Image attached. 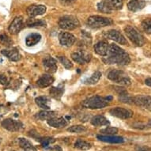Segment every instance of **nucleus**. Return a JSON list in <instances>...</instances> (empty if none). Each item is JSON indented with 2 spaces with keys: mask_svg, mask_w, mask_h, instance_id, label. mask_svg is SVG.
Returning a JSON list of instances; mask_svg holds the SVG:
<instances>
[{
  "mask_svg": "<svg viewBox=\"0 0 151 151\" xmlns=\"http://www.w3.org/2000/svg\"><path fill=\"white\" fill-rule=\"evenodd\" d=\"M124 32H125L127 36L134 45H136L138 47H142L145 45V41L144 36L135 28L132 27L131 25H127L124 29Z\"/></svg>",
  "mask_w": 151,
  "mask_h": 151,
  "instance_id": "3",
  "label": "nucleus"
},
{
  "mask_svg": "<svg viewBox=\"0 0 151 151\" xmlns=\"http://www.w3.org/2000/svg\"><path fill=\"white\" fill-rule=\"evenodd\" d=\"M135 151H151V147L146 145H138L135 147Z\"/></svg>",
  "mask_w": 151,
  "mask_h": 151,
  "instance_id": "41",
  "label": "nucleus"
},
{
  "mask_svg": "<svg viewBox=\"0 0 151 151\" xmlns=\"http://www.w3.org/2000/svg\"><path fill=\"white\" fill-rule=\"evenodd\" d=\"M6 82H7V79L6 76L0 75V84L6 85Z\"/></svg>",
  "mask_w": 151,
  "mask_h": 151,
  "instance_id": "42",
  "label": "nucleus"
},
{
  "mask_svg": "<svg viewBox=\"0 0 151 151\" xmlns=\"http://www.w3.org/2000/svg\"><path fill=\"white\" fill-rule=\"evenodd\" d=\"M74 147L81 150H88L92 147V145L86 141L81 139H78L74 143Z\"/></svg>",
  "mask_w": 151,
  "mask_h": 151,
  "instance_id": "30",
  "label": "nucleus"
},
{
  "mask_svg": "<svg viewBox=\"0 0 151 151\" xmlns=\"http://www.w3.org/2000/svg\"><path fill=\"white\" fill-rule=\"evenodd\" d=\"M86 127L82 125H74L67 129V131L71 133H82V132H86Z\"/></svg>",
  "mask_w": 151,
  "mask_h": 151,
  "instance_id": "33",
  "label": "nucleus"
},
{
  "mask_svg": "<svg viewBox=\"0 0 151 151\" xmlns=\"http://www.w3.org/2000/svg\"><path fill=\"white\" fill-rule=\"evenodd\" d=\"M43 66L45 67V70L46 72L51 74H54L56 72L57 70V62L55 59L51 58V57H45V59H43Z\"/></svg>",
  "mask_w": 151,
  "mask_h": 151,
  "instance_id": "12",
  "label": "nucleus"
},
{
  "mask_svg": "<svg viewBox=\"0 0 151 151\" xmlns=\"http://www.w3.org/2000/svg\"><path fill=\"white\" fill-rule=\"evenodd\" d=\"M2 126L10 132H17L22 128V122L12 119H6L2 122Z\"/></svg>",
  "mask_w": 151,
  "mask_h": 151,
  "instance_id": "11",
  "label": "nucleus"
},
{
  "mask_svg": "<svg viewBox=\"0 0 151 151\" xmlns=\"http://www.w3.org/2000/svg\"><path fill=\"white\" fill-rule=\"evenodd\" d=\"M1 53L6 56L10 60L14 62L18 61L21 59V55H20L19 51L16 49V48H13V49H5L1 51Z\"/></svg>",
  "mask_w": 151,
  "mask_h": 151,
  "instance_id": "19",
  "label": "nucleus"
},
{
  "mask_svg": "<svg viewBox=\"0 0 151 151\" xmlns=\"http://www.w3.org/2000/svg\"><path fill=\"white\" fill-rule=\"evenodd\" d=\"M38 141L40 142L41 145L44 147H47V146H48L51 143H55V139L52 138H40Z\"/></svg>",
  "mask_w": 151,
  "mask_h": 151,
  "instance_id": "37",
  "label": "nucleus"
},
{
  "mask_svg": "<svg viewBox=\"0 0 151 151\" xmlns=\"http://www.w3.org/2000/svg\"><path fill=\"white\" fill-rule=\"evenodd\" d=\"M91 123L92 125L95 127H101V126H108L109 125V121L107 120L106 117L104 116L97 115L93 116L91 119Z\"/></svg>",
  "mask_w": 151,
  "mask_h": 151,
  "instance_id": "22",
  "label": "nucleus"
},
{
  "mask_svg": "<svg viewBox=\"0 0 151 151\" xmlns=\"http://www.w3.org/2000/svg\"><path fill=\"white\" fill-rule=\"evenodd\" d=\"M18 144L25 151H36V149L33 146V145L24 138H18Z\"/></svg>",
  "mask_w": 151,
  "mask_h": 151,
  "instance_id": "25",
  "label": "nucleus"
},
{
  "mask_svg": "<svg viewBox=\"0 0 151 151\" xmlns=\"http://www.w3.org/2000/svg\"><path fill=\"white\" fill-rule=\"evenodd\" d=\"M71 58L74 62L79 64H85L91 60L92 56L90 52L85 50H79L71 54Z\"/></svg>",
  "mask_w": 151,
  "mask_h": 151,
  "instance_id": "7",
  "label": "nucleus"
},
{
  "mask_svg": "<svg viewBox=\"0 0 151 151\" xmlns=\"http://www.w3.org/2000/svg\"><path fill=\"white\" fill-rule=\"evenodd\" d=\"M97 138L100 141L109 143H123L124 142L123 137L120 136H114V135H103V134H98Z\"/></svg>",
  "mask_w": 151,
  "mask_h": 151,
  "instance_id": "16",
  "label": "nucleus"
},
{
  "mask_svg": "<svg viewBox=\"0 0 151 151\" xmlns=\"http://www.w3.org/2000/svg\"><path fill=\"white\" fill-rule=\"evenodd\" d=\"M142 27L146 33L151 34V18H147L142 22Z\"/></svg>",
  "mask_w": 151,
  "mask_h": 151,
  "instance_id": "36",
  "label": "nucleus"
},
{
  "mask_svg": "<svg viewBox=\"0 0 151 151\" xmlns=\"http://www.w3.org/2000/svg\"><path fill=\"white\" fill-rule=\"evenodd\" d=\"M61 5L64 6H69L75 3L76 0H59Z\"/></svg>",
  "mask_w": 151,
  "mask_h": 151,
  "instance_id": "40",
  "label": "nucleus"
},
{
  "mask_svg": "<svg viewBox=\"0 0 151 151\" xmlns=\"http://www.w3.org/2000/svg\"><path fill=\"white\" fill-rule=\"evenodd\" d=\"M29 27H36V26H45L46 22L42 19H35L34 17H29L26 22Z\"/></svg>",
  "mask_w": 151,
  "mask_h": 151,
  "instance_id": "32",
  "label": "nucleus"
},
{
  "mask_svg": "<svg viewBox=\"0 0 151 151\" xmlns=\"http://www.w3.org/2000/svg\"><path fill=\"white\" fill-rule=\"evenodd\" d=\"M133 103L151 112V96L138 95L133 98Z\"/></svg>",
  "mask_w": 151,
  "mask_h": 151,
  "instance_id": "8",
  "label": "nucleus"
},
{
  "mask_svg": "<svg viewBox=\"0 0 151 151\" xmlns=\"http://www.w3.org/2000/svg\"><path fill=\"white\" fill-rule=\"evenodd\" d=\"M48 124L49 126L55 127V128H61L63 127L67 126V122L63 117H54L48 120Z\"/></svg>",
  "mask_w": 151,
  "mask_h": 151,
  "instance_id": "20",
  "label": "nucleus"
},
{
  "mask_svg": "<svg viewBox=\"0 0 151 151\" xmlns=\"http://www.w3.org/2000/svg\"><path fill=\"white\" fill-rule=\"evenodd\" d=\"M104 36L109 38L110 40H112L116 42L119 43L120 45H127V41L126 38L122 35V33H120L119 31L115 30V29H112V30L107 31L104 33Z\"/></svg>",
  "mask_w": 151,
  "mask_h": 151,
  "instance_id": "10",
  "label": "nucleus"
},
{
  "mask_svg": "<svg viewBox=\"0 0 151 151\" xmlns=\"http://www.w3.org/2000/svg\"><path fill=\"white\" fill-rule=\"evenodd\" d=\"M35 101H36V104L40 108L45 109V110H49L50 109V106H49L50 100L47 97H44V96L38 97H36L35 99Z\"/></svg>",
  "mask_w": 151,
  "mask_h": 151,
  "instance_id": "24",
  "label": "nucleus"
},
{
  "mask_svg": "<svg viewBox=\"0 0 151 151\" xmlns=\"http://www.w3.org/2000/svg\"><path fill=\"white\" fill-rule=\"evenodd\" d=\"M64 88L62 86L59 87H52L50 90V95L55 99L59 100L63 94Z\"/></svg>",
  "mask_w": 151,
  "mask_h": 151,
  "instance_id": "28",
  "label": "nucleus"
},
{
  "mask_svg": "<svg viewBox=\"0 0 151 151\" xmlns=\"http://www.w3.org/2000/svg\"><path fill=\"white\" fill-rule=\"evenodd\" d=\"M79 20L77 19V17L71 16V15H67L63 17H60L59 21V27L63 29L66 30H73L78 28L79 26Z\"/></svg>",
  "mask_w": 151,
  "mask_h": 151,
  "instance_id": "6",
  "label": "nucleus"
},
{
  "mask_svg": "<svg viewBox=\"0 0 151 151\" xmlns=\"http://www.w3.org/2000/svg\"><path fill=\"white\" fill-rule=\"evenodd\" d=\"M148 125H149V126H150V127H151V120H149Z\"/></svg>",
  "mask_w": 151,
  "mask_h": 151,
  "instance_id": "44",
  "label": "nucleus"
},
{
  "mask_svg": "<svg viewBox=\"0 0 151 151\" xmlns=\"http://www.w3.org/2000/svg\"><path fill=\"white\" fill-rule=\"evenodd\" d=\"M145 85H147L148 86L151 87V78H150V79H145Z\"/></svg>",
  "mask_w": 151,
  "mask_h": 151,
  "instance_id": "43",
  "label": "nucleus"
},
{
  "mask_svg": "<svg viewBox=\"0 0 151 151\" xmlns=\"http://www.w3.org/2000/svg\"><path fill=\"white\" fill-rule=\"evenodd\" d=\"M102 60L106 64H117L120 66L127 65L131 62L128 54L120 47L114 44L109 45L107 55Z\"/></svg>",
  "mask_w": 151,
  "mask_h": 151,
  "instance_id": "1",
  "label": "nucleus"
},
{
  "mask_svg": "<svg viewBox=\"0 0 151 151\" xmlns=\"http://www.w3.org/2000/svg\"><path fill=\"white\" fill-rule=\"evenodd\" d=\"M0 42L2 43L3 45H5V46H7V47H10V46H11L12 45V40L11 39L8 37V36H6V35H1L0 36Z\"/></svg>",
  "mask_w": 151,
  "mask_h": 151,
  "instance_id": "38",
  "label": "nucleus"
},
{
  "mask_svg": "<svg viewBox=\"0 0 151 151\" xmlns=\"http://www.w3.org/2000/svg\"><path fill=\"white\" fill-rule=\"evenodd\" d=\"M59 42L62 45L70 47L75 42V36L70 33H61L59 36Z\"/></svg>",
  "mask_w": 151,
  "mask_h": 151,
  "instance_id": "15",
  "label": "nucleus"
},
{
  "mask_svg": "<svg viewBox=\"0 0 151 151\" xmlns=\"http://www.w3.org/2000/svg\"><path fill=\"white\" fill-rule=\"evenodd\" d=\"M1 143H2V138H0V144H1Z\"/></svg>",
  "mask_w": 151,
  "mask_h": 151,
  "instance_id": "45",
  "label": "nucleus"
},
{
  "mask_svg": "<svg viewBox=\"0 0 151 151\" xmlns=\"http://www.w3.org/2000/svg\"><path fill=\"white\" fill-rule=\"evenodd\" d=\"M97 9L99 11L104 14H112L113 11V10L104 0H101L100 3H97Z\"/></svg>",
  "mask_w": 151,
  "mask_h": 151,
  "instance_id": "31",
  "label": "nucleus"
},
{
  "mask_svg": "<svg viewBox=\"0 0 151 151\" xmlns=\"http://www.w3.org/2000/svg\"><path fill=\"white\" fill-rule=\"evenodd\" d=\"M100 133L104 135H114L118 133V129L114 127H107L106 128L101 130Z\"/></svg>",
  "mask_w": 151,
  "mask_h": 151,
  "instance_id": "34",
  "label": "nucleus"
},
{
  "mask_svg": "<svg viewBox=\"0 0 151 151\" xmlns=\"http://www.w3.org/2000/svg\"><path fill=\"white\" fill-rule=\"evenodd\" d=\"M101 77V73L100 71H95L90 76V78L86 79L84 81L85 84L87 85H94L97 83Z\"/></svg>",
  "mask_w": 151,
  "mask_h": 151,
  "instance_id": "29",
  "label": "nucleus"
},
{
  "mask_svg": "<svg viewBox=\"0 0 151 151\" xmlns=\"http://www.w3.org/2000/svg\"><path fill=\"white\" fill-rule=\"evenodd\" d=\"M109 44L106 41H100L94 46V51L97 55L101 56H105L109 49Z\"/></svg>",
  "mask_w": 151,
  "mask_h": 151,
  "instance_id": "21",
  "label": "nucleus"
},
{
  "mask_svg": "<svg viewBox=\"0 0 151 151\" xmlns=\"http://www.w3.org/2000/svg\"><path fill=\"white\" fill-rule=\"evenodd\" d=\"M56 116V112H53V111H48V110H44L40 112L39 113H37L36 117L38 118L39 120H48L51 118H54Z\"/></svg>",
  "mask_w": 151,
  "mask_h": 151,
  "instance_id": "26",
  "label": "nucleus"
},
{
  "mask_svg": "<svg viewBox=\"0 0 151 151\" xmlns=\"http://www.w3.org/2000/svg\"><path fill=\"white\" fill-rule=\"evenodd\" d=\"M145 6V0H130L127 3V8L129 10L133 12L141 10Z\"/></svg>",
  "mask_w": 151,
  "mask_h": 151,
  "instance_id": "18",
  "label": "nucleus"
},
{
  "mask_svg": "<svg viewBox=\"0 0 151 151\" xmlns=\"http://www.w3.org/2000/svg\"><path fill=\"white\" fill-rule=\"evenodd\" d=\"M58 59L62 63V65L66 68V69H70L73 67V63L70 59H68L65 56H58Z\"/></svg>",
  "mask_w": 151,
  "mask_h": 151,
  "instance_id": "35",
  "label": "nucleus"
},
{
  "mask_svg": "<svg viewBox=\"0 0 151 151\" xmlns=\"http://www.w3.org/2000/svg\"><path fill=\"white\" fill-rule=\"evenodd\" d=\"M26 12L29 17H35L45 14L46 12V6L44 5H31L27 8Z\"/></svg>",
  "mask_w": 151,
  "mask_h": 151,
  "instance_id": "13",
  "label": "nucleus"
},
{
  "mask_svg": "<svg viewBox=\"0 0 151 151\" xmlns=\"http://www.w3.org/2000/svg\"><path fill=\"white\" fill-rule=\"evenodd\" d=\"M82 106L90 109H104L109 105V101L106 97H101L99 96H94L82 101Z\"/></svg>",
  "mask_w": 151,
  "mask_h": 151,
  "instance_id": "2",
  "label": "nucleus"
},
{
  "mask_svg": "<svg viewBox=\"0 0 151 151\" xmlns=\"http://www.w3.org/2000/svg\"><path fill=\"white\" fill-rule=\"evenodd\" d=\"M109 112L113 116L120 118V119H123V120L129 119V118L132 117V116H133L132 111L129 110V109L120 108V107H116L114 109H112L109 111Z\"/></svg>",
  "mask_w": 151,
  "mask_h": 151,
  "instance_id": "9",
  "label": "nucleus"
},
{
  "mask_svg": "<svg viewBox=\"0 0 151 151\" xmlns=\"http://www.w3.org/2000/svg\"><path fill=\"white\" fill-rule=\"evenodd\" d=\"M113 24V21L111 18L101 17L98 15L91 16L87 19V25L91 28H102Z\"/></svg>",
  "mask_w": 151,
  "mask_h": 151,
  "instance_id": "5",
  "label": "nucleus"
},
{
  "mask_svg": "<svg viewBox=\"0 0 151 151\" xmlns=\"http://www.w3.org/2000/svg\"><path fill=\"white\" fill-rule=\"evenodd\" d=\"M113 10H120L123 7V0H104Z\"/></svg>",
  "mask_w": 151,
  "mask_h": 151,
  "instance_id": "27",
  "label": "nucleus"
},
{
  "mask_svg": "<svg viewBox=\"0 0 151 151\" xmlns=\"http://www.w3.org/2000/svg\"><path fill=\"white\" fill-rule=\"evenodd\" d=\"M81 34H82V37H83V40H84L86 42V44H88V45H90V44L91 43V40H92L90 34L88 33H86V31H82Z\"/></svg>",
  "mask_w": 151,
  "mask_h": 151,
  "instance_id": "39",
  "label": "nucleus"
},
{
  "mask_svg": "<svg viewBox=\"0 0 151 151\" xmlns=\"http://www.w3.org/2000/svg\"><path fill=\"white\" fill-rule=\"evenodd\" d=\"M23 28V17L22 16H17L13 20L11 24L9 26L8 30L10 33L15 35L19 33Z\"/></svg>",
  "mask_w": 151,
  "mask_h": 151,
  "instance_id": "14",
  "label": "nucleus"
},
{
  "mask_svg": "<svg viewBox=\"0 0 151 151\" xmlns=\"http://www.w3.org/2000/svg\"><path fill=\"white\" fill-rule=\"evenodd\" d=\"M108 79L118 84L123 86H130L132 84L131 79L126 73L120 70H112L108 74Z\"/></svg>",
  "mask_w": 151,
  "mask_h": 151,
  "instance_id": "4",
  "label": "nucleus"
},
{
  "mask_svg": "<svg viewBox=\"0 0 151 151\" xmlns=\"http://www.w3.org/2000/svg\"><path fill=\"white\" fill-rule=\"evenodd\" d=\"M54 82V78L51 74H43L36 81V84L40 88H46L50 86Z\"/></svg>",
  "mask_w": 151,
  "mask_h": 151,
  "instance_id": "17",
  "label": "nucleus"
},
{
  "mask_svg": "<svg viewBox=\"0 0 151 151\" xmlns=\"http://www.w3.org/2000/svg\"><path fill=\"white\" fill-rule=\"evenodd\" d=\"M41 40V35L39 33H32L29 34V36H26L25 38V45L31 47V46H34L36 44L40 41Z\"/></svg>",
  "mask_w": 151,
  "mask_h": 151,
  "instance_id": "23",
  "label": "nucleus"
}]
</instances>
